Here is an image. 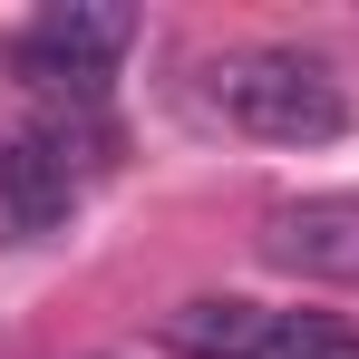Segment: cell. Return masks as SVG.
<instances>
[{
  "mask_svg": "<svg viewBox=\"0 0 359 359\" xmlns=\"http://www.w3.org/2000/svg\"><path fill=\"white\" fill-rule=\"evenodd\" d=\"M117 165V126L107 107H49L20 136H0V243H49L68 233L88 175Z\"/></svg>",
  "mask_w": 359,
  "mask_h": 359,
  "instance_id": "6da1fadb",
  "label": "cell"
},
{
  "mask_svg": "<svg viewBox=\"0 0 359 359\" xmlns=\"http://www.w3.org/2000/svg\"><path fill=\"white\" fill-rule=\"evenodd\" d=\"M204 78H214L224 126H243L252 146H330L350 126L340 68L311 59V49H233V59H214Z\"/></svg>",
  "mask_w": 359,
  "mask_h": 359,
  "instance_id": "7a4b0ae2",
  "label": "cell"
},
{
  "mask_svg": "<svg viewBox=\"0 0 359 359\" xmlns=\"http://www.w3.org/2000/svg\"><path fill=\"white\" fill-rule=\"evenodd\" d=\"M126 49H136V10L126 0H49L10 39V78L39 88L49 107H107V68Z\"/></svg>",
  "mask_w": 359,
  "mask_h": 359,
  "instance_id": "3957f363",
  "label": "cell"
},
{
  "mask_svg": "<svg viewBox=\"0 0 359 359\" xmlns=\"http://www.w3.org/2000/svg\"><path fill=\"white\" fill-rule=\"evenodd\" d=\"M252 243H262L272 272H301V282H359V204H350V194L282 204Z\"/></svg>",
  "mask_w": 359,
  "mask_h": 359,
  "instance_id": "277c9868",
  "label": "cell"
},
{
  "mask_svg": "<svg viewBox=\"0 0 359 359\" xmlns=\"http://www.w3.org/2000/svg\"><path fill=\"white\" fill-rule=\"evenodd\" d=\"M272 320L282 311H262L243 292H204L184 311H165V350L175 359H272Z\"/></svg>",
  "mask_w": 359,
  "mask_h": 359,
  "instance_id": "5b68a950",
  "label": "cell"
},
{
  "mask_svg": "<svg viewBox=\"0 0 359 359\" xmlns=\"http://www.w3.org/2000/svg\"><path fill=\"white\" fill-rule=\"evenodd\" d=\"M272 359H359V320H340V311H282L272 320Z\"/></svg>",
  "mask_w": 359,
  "mask_h": 359,
  "instance_id": "8992f818",
  "label": "cell"
}]
</instances>
